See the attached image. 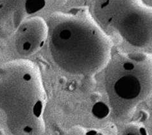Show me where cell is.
<instances>
[{"label": "cell", "instance_id": "8992f818", "mask_svg": "<svg viewBox=\"0 0 152 135\" xmlns=\"http://www.w3.org/2000/svg\"><path fill=\"white\" fill-rule=\"evenodd\" d=\"M45 0H26L24 9L26 14H35L45 8Z\"/></svg>", "mask_w": 152, "mask_h": 135}, {"label": "cell", "instance_id": "3957f363", "mask_svg": "<svg viewBox=\"0 0 152 135\" xmlns=\"http://www.w3.org/2000/svg\"><path fill=\"white\" fill-rule=\"evenodd\" d=\"M105 68L110 114L118 121L129 119L139 105L152 98V54L118 53Z\"/></svg>", "mask_w": 152, "mask_h": 135}, {"label": "cell", "instance_id": "52a82bcc", "mask_svg": "<svg viewBox=\"0 0 152 135\" xmlns=\"http://www.w3.org/2000/svg\"><path fill=\"white\" fill-rule=\"evenodd\" d=\"M122 135H148L145 128L139 124H129L125 127Z\"/></svg>", "mask_w": 152, "mask_h": 135}, {"label": "cell", "instance_id": "ba28073f", "mask_svg": "<svg viewBox=\"0 0 152 135\" xmlns=\"http://www.w3.org/2000/svg\"><path fill=\"white\" fill-rule=\"evenodd\" d=\"M64 135H104L95 129L87 128L75 126L70 128Z\"/></svg>", "mask_w": 152, "mask_h": 135}, {"label": "cell", "instance_id": "277c9868", "mask_svg": "<svg viewBox=\"0 0 152 135\" xmlns=\"http://www.w3.org/2000/svg\"><path fill=\"white\" fill-rule=\"evenodd\" d=\"M95 15L103 26L116 32L129 45L152 46V7L142 0H97Z\"/></svg>", "mask_w": 152, "mask_h": 135}, {"label": "cell", "instance_id": "7a4b0ae2", "mask_svg": "<svg viewBox=\"0 0 152 135\" xmlns=\"http://www.w3.org/2000/svg\"><path fill=\"white\" fill-rule=\"evenodd\" d=\"M46 94L37 66L26 60L0 69V110L14 135H39L44 131Z\"/></svg>", "mask_w": 152, "mask_h": 135}, {"label": "cell", "instance_id": "6da1fadb", "mask_svg": "<svg viewBox=\"0 0 152 135\" xmlns=\"http://www.w3.org/2000/svg\"><path fill=\"white\" fill-rule=\"evenodd\" d=\"M48 26L49 49L60 69L87 77L106 67L111 59V40L88 14L75 12L52 20Z\"/></svg>", "mask_w": 152, "mask_h": 135}, {"label": "cell", "instance_id": "5b68a950", "mask_svg": "<svg viewBox=\"0 0 152 135\" xmlns=\"http://www.w3.org/2000/svg\"><path fill=\"white\" fill-rule=\"evenodd\" d=\"M15 45L22 55H31L41 50L48 38V26L39 20L22 24L16 31Z\"/></svg>", "mask_w": 152, "mask_h": 135}]
</instances>
